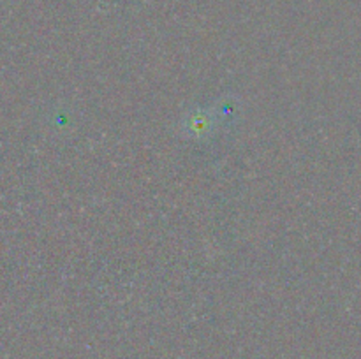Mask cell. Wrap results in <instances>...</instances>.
Returning <instances> with one entry per match:
<instances>
[{
    "mask_svg": "<svg viewBox=\"0 0 361 359\" xmlns=\"http://www.w3.org/2000/svg\"><path fill=\"white\" fill-rule=\"evenodd\" d=\"M215 116H217L221 129L235 125L240 120V113H242V99L235 94L221 95L217 101L212 104Z\"/></svg>",
    "mask_w": 361,
    "mask_h": 359,
    "instance_id": "2",
    "label": "cell"
},
{
    "mask_svg": "<svg viewBox=\"0 0 361 359\" xmlns=\"http://www.w3.org/2000/svg\"><path fill=\"white\" fill-rule=\"evenodd\" d=\"M176 130L183 139L204 141L210 139L217 130H221V123H219L212 106H194L183 113Z\"/></svg>",
    "mask_w": 361,
    "mask_h": 359,
    "instance_id": "1",
    "label": "cell"
}]
</instances>
